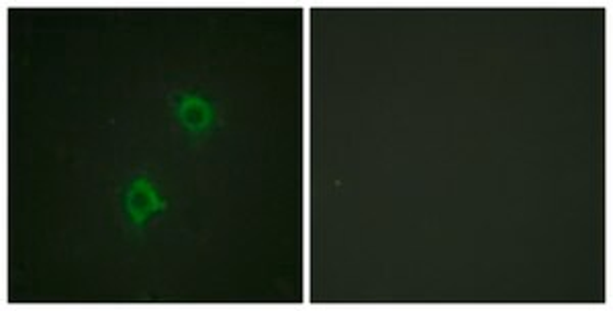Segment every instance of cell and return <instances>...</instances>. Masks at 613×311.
Masks as SVG:
<instances>
[{"mask_svg":"<svg viewBox=\"0 0 613 311\" xmlns=\"http://www.w3.org/2000/svg\"><path fill=\"white\" fill-rule=\"evenodd\" d=\"M160 207V199H158V194L146 180H135V183L129 186V191L125 194V209L135 223H143L148 215L158 212Z\"/></svg>","mask_w":613,"mask_h":311,"instance_id":"6da1fadb","label":"cell"},{"mask_svg":"<svg viewBox=\"0 0 613 311\" xmlns=\"http://www.w3.org/2000/svg\"><path fill=\"white\" fill-rule=\"evenodd\" d=\"M176 113L178 119L183 121V125L192 134L203 132V129L209 127V123H211V108H209L205 100H200L197 97L180 99Z\"/></svg>","mask_w":613,"mask_h":311,"instance_id":"7a4b0ae2","label":"cell"}]
</instances>
